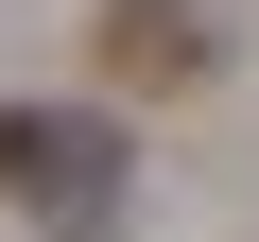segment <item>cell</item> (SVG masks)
Returning <instances> with one entry per match:
<instances>
[{"mask_svg":"<svg viewBox=\"0 0 259 242\" xmlns=\"http://www.w3.org/2000/svg\"><path fill=\"white\" fill-rule=\"evenodd\" d=\"M0 190H18L35 225H69V242H87V225L121 208V139H104L87 104H18V121H0Z\"/></svg>","mask_w":259,"mask_h":242,"instance_id":"1","label":"cell"},{"mask_svg":"<svg viewBox=\"0 0 259 242\" xmlns=\"http://www.w3.org/2000/svg\"><path fill=\"white\" fill-rule=\"evenodd\" d=\"M104 69L121 87H190L207 69V18H190V0H104Z\"/></svg>","mask_w":259,"mask_h":242,"instance_id":"2","label":"cell"}]
</instances>
